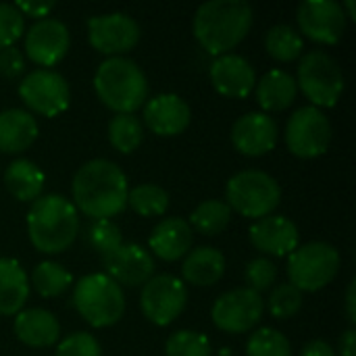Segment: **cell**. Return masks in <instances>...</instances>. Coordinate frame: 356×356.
<instances>
[{
    "instance_id": "44",
    "label": "cell",
    "mask_w": 356,
    "mask_h": 356,
    "mask_svg": "<svg viewBox=\"0 0 356 356\" xmlns=\"http://www.w3.org/2000/svg\"><path fill=\"white\" fill-rule=\"evenodd\" d=\"M346 317L350 321V325L356 323V282L353 280L348 284V290H346Z\"/></svg>"
},
{
    "instance_id": "37",
    "label": "cell",
    "mask_w": 356,
    "mask_h": 356,
    "mask_svg": "<svg viewBox=\"0 0 356 356\" xmlns=\"http://www.w3.org/2000/svg\"><path fill=\"white\" fill-rule=\"evenodd\" d=\"M25 31V17L15 4H0V50L13 46Z\"/></svg>"
},
{
    "instance_id": "15",
    "label": "cell",
    "mask_w": 356,
    "mask_h": 356,
    "mask_svg": "<svg viewBox=\"0 0 356 356\" xmlns=\"http://www.w3.org/2000/svg\"><path fill=\"white\" fill-rule=\"evenodd\" d=\"M69 44V29L58 19H40L25 33V54L40 67H54L60 63Z\"/></svg>"
},
{
    "instance_id": "40",
    "label": "cell",
    "mask_w": 356,
    "mask_h": 356,
    "mask_svg": "<svg viewBox=\"0 0 356 356\" xmlns=\"http://www.w3.org/2000/svg\"><path fill=\"white\" fill-rule=\"evenodd\" d=\"M25 71V56L17 46H8L0 50V75L6 79H15Z\"/></svg>"
},
{
    "instance_id": "3",
    "label": "cell",
    "mask_w": 356,
    "mask_h": 356,
    "mask_svg": "<svg viewBox=\"0 0 356 356\" xmlns=\"http://www.w3.org/2000/svg\"><path fill=\"white\" fill-rule=\"evenodd\" d=\"M79 232V215L71 200L60 194H46L31 202L27 234L38 252H65Z\"/></svg>"
},
{
    "instance_id": "11",
    "label": "cell",
    "mask_w": 356,
    "mask_h": 356,
    "mask_svg": "<svg viewBox=\"0 0 356 356\" xmlns=\"http://www.w3.org/2000/svg\"><path fill=\"white\" fill-rule=\"evenodd\" d=\"M19 96L27 108L42 117H56L69 108V83L52 69H35L19 83Z\"/></svg>"
},
{
    "instance_id": "10",
    "label": "cell",
    "mask_w": 356,
    "mask_h": 356,
    "mask_svg": "<svg viewBox=\"0 0 356 356\" xmlns=\"http://www.w3.org/2000/svg\"><path fill=\"white\" fill-rule=\"evenodd\" d=\"M186 302H188L186 284L179 277L167 273L152 275L144 284L140 296V307L144 317L159 327L173 323L184 313Z\"/></svg>"
},
{
    "instance_id": "23",
    "label": "cell",
    "mask_w": 356,
    "mask_h": 356,
    "mask_svg": "<svg viewBox=\"0 0 356 356\" xmlns=\"http://www.w3.org/2000/svg\"><path fill=\"white\" fill-rule=\"evenodd\" d=\"M38 121L23 108H6L0 113V150L19 154L27 150L38 138Z\"/></svg>"
},
{
    "instance_id": "27",
    "label": "cell",
    "mask_w": 356,
    "mask_h": 356,
    "mask_svg": "<svg viewBox=\"0 0 356 356\" xmlns=\"http://www.w3.org/2000/svg\"><path fill=\"white\" fill-rule=\"evenodd\" d=\"M4 186L21 202H33L40 198L44 188V173L33 161L17 159L6 167L4 173Z\"/></svg>"
},
{
    "instance_id": "31",
    "label": "cell",
    "mask_w": 356,
    "mask_h": 356,
    "mask_svg": "<svg viewBox=\"0 0 356 356\" xmlns=\"http://www.w3.org/2000/svg\"><path fill=\"white\" fill-rule=\"evenodd\" d=\"M31 284H33V290L42 298H54V296H60L73 284V277L63 265L44 261L33 269Z\"/></svg>"
},
{
    "instance_id": "2",
    "label": "cell",
    "mask_w": 356,
    "mask_h": 356,
    "mask_svg": "<svg viewBox=\"0 0 356 356\" xmlns=\"http://www.w3.org/2000/svg\"><path fill=\"white\" fill-rule=\"evenodd\" d=\"M252 6L246 0H211L194 15V35L198 44L215 56L229 54L252 27Z\"/></svg>"
},
{
    "instance_id": "8",
    "label": "cell",
    "mask_w": 356,
    "mask_h": 356,
    "mask_svg": "<svg viewBox=\"0 0 356 356\" xmlns=\"http://www.w3.org/2000/svg\"><path fill=\"white\" fill-rule=\"evenodd\" d=\"M296 86L313 102V106L332 108L344 92V73L332 54L323 50H311L298 65Z\"/></svg>"
},
{
    "instance_id": "19",
    "label": "cell",
    "mask_w": 356,
    "mask_h": 356,
    "mask_svg": "<svg viewBox=\"0 0 356 356\" xmlns=\"http://www.w3.org/2000/svg\"><path fill=\"white\" fill-rule=\"evenodd\" d=\"M250 242L257 250L271 257H286L298 248L300 234L294 221L282 215H269L252 223Z\"/></svg>"
},
{
    "instance_id": "20",
    "label": "cell",
    "mask_w": 356,
    "mask_h": 356,
    "mask_svg": "<svg viewBox=\"0 0 356 356\" xmlns=\"http://www.w3.org/2000/svg\"><path fill=\"white\" fill-rule=\"evenodd\" d=\"M209 73L215 90L227 98H246L257 86L254 67L240 54L217 56Z\"/></svg>"
},
{
    "instance_id": "34",
    "label": "cell",
    "mask_w": 356,
    "mask_h": 356,
    "mask_svg": "<svg viewBox=\"0 0 356 356\" xmlns=\"http://www.w3.org/2000/svg\"><path fill=\"white\" fill-rule=\"evenodd\" d=\"M165 353L167 356H211L213 350L204 334L181 330L169 336Z\"/></svg>"
},
{
    "instance_id": "21",
    "label": "cell",
    "mask_w": 356,
    "mask_h": 356,
    "mask_svg": "<svg viewBox=\"0 0 356 356\" xmlns=\"http://www.w3.org/2000/svg\"><path fill=\"white\" fill-rule=\"evenodd\" d=\"M194 236L192 227L181 217H167L150 234V250L163 261H177L186 257L192 248Z\"/></svg>"
},
{
    "instance_id": "6",
    "label": "cell",
    "mask_w": 356,
    "mask_h": 356,
    "mask_svg": "<svg viewBox=\"0 0 356 356\" xmlns=\"http://www.w3.org/2000/svg\"><path fill=\"white\" fill-rule=\"evenodd\" d=\"M225 196L229 209L238 211L242 217L259 221L273 215L282 200V188L269 173L246 169L229 177Z\"/></svg>"
},
{
    "instance_id": "30",
    "label": "cell",
    "mask_w": 356,
    "mask_h": 356,
    "mask_svg": "<svg viewBox=\"0 0 356 356\" xmlns=\"http://www.w3.org/2000/svg\"><path fill=\"white\" fill-rule=\"evenodd\" d=\"M229 219H232V209L227 207V202L215 200V198L200 202L190 217L192 227L196 232H200L202 236L221 234L229 225Z\"/></svg>"
},
{
    "instance_id": "9",
    "label": "cell",
    "mask_w": 356,
    "mask_h": 356,
    "mask_svg": "<svg viewBox=\"0 0 356 356\" xmlns=\"http://www.w3.org/2000/svg\"><path fill=\"white\" fill-rule=\"evenodd\" d=\"M332 142V123L317 106L298 108L286 125V144L294 156L315 159L327 152Z\"/></svg>"
},
{
    "instance_id": "33",
    "label": "cell",
    "mask_w": 356,
    "mask_h": 356,
    "mask_svg": "<svg viewBox=\"0 0 356 356\" xmlns=\"http://www.w3.org/2000/svg\"><path fill=\"white\" fill-rule=\"evenodd\" d=\"M246 355L248 356H292L290 340L273 330V327H261L257 330L246 344Z\"/></svg>"
},
{
    "instance_id": "29",
    "label": "cell",
    "mask_w": 356,
    "mask_h": 356,
    "mask_svg": "<svg viewBox=\"0 0 356 356\" xmlns=\"http://www.w3.org/2000/svg\"><path fill=\"white\" fill-rule=\"evenodd\" d=\"M265 48L267 52L280 60V63H290L302 54L305 42L302 35L292 27V25H273L267 35H265Z\"/></svg>"
},
{
    "instance_id": "28",
    "label": "cell",
    "mask_w": 356,
    "mask_h": 356,
    "mask_svg": "<svg viewBox=\"0 0 356 356\" xmlns=\"http://www.w3.org/2000/svg\"><path fill=\"white\" fill-rule=\"evenodd\" d=\"M106 134H108V142L113 144V148H117L123 154H129L142 144L144 125L136 115L119 113L108 121Z\"/></svg>"
},
{
    "instance_id": "35",
    "label": "cell",
    "mask_w": 356,
    "mask_h": 356,
    "mask_svg": "<svg viewBox=\"0 0 356 356\" xmlns=\"http://www.w3.org/2000/svg\"><path fill=\"white\" fill-rule=\"evenodd\" d=\"M88 244L104 259L123 244L121 229L111 219H98L88 229Z\"/></svg>"
},
{
    "instance_id": "39",
    "label": "cell",
    "mask_w": 356,
    "mask_h": 356,
    "mask_svg": "<svg viewBox=\"0 0 356 356\" xmlns=\"http://www.w3.org/2000/svg\"><path fill=\"white\" fill-rule=\"evenodd\" d=\"M275 277H277V267L273 261H269L265 257L252 259L246 267V282L250 284V290H254L259 294L263 290L271 288Z\"/></svg>"
},
{
    "instance_id": "45",
    "label": "cell",
    "mask_w": 356,
    "mask_h": 356,
    "mask_svg": "<svg viewBox=\"0 0 356 356\" xmlns=\"http://www.w3.org/2000/svg\"><path fill=\"white\" fill-rule=\"evenodd\" d=\"M342 8H346L348 13H346V19H356V6H355V0H346V4L342 6Z\"/></svg>"
},
{
    "instance_id": "25",
    "label": "cell",
    "mask_w": 356,
    "mask_h": 356,
    "mask_svg": "<svg viewBox=\"0 0 356 356\" xmlns=\"http://www.w3.org/2000/svg\"><path fill=\"white\" fill-rule=\"evenodd\" d=\"M254 88H257L259 104L269 113L286 111L290 104H294L296 94H298L296 79L288 71H282V69H273L265 73Z\"/></svg>"
},
{
    "instance_id": "26",
    "label": "cell",
    "mask_w": 356,
    "mask_h": 356,
    "mask_svg": "<svg viewBox=\"0 0 356 356\" xmlns=\"http://www.w3.org/2000/svg\"><path fill=\"white\" fill-rule=\"evenodd\" d=\"M29 296L23 267L15 259H0V315H17Z\"/></svg>"
},
{
    "instance_id": "41",
    "label": "cell",
    "mask_w": 356,
    "mask_h": 356,
    "mask_svg": "<svg viewBox=\"0 0 356 356\" xmlns=\"http://www.w3.org/2000/svg\"><path fill=\"white\" fill-rule=\"evenodd\" d=\"M15 6H17V10L21 13V15H27V17H33V19H48V13L56 6V2H42V0H35V2H31V0H19V2H15Z\"/></svg>"
},
{
    "instance_id": "5",
    "label": "cell",
    "mask_w": 356,
    "mask_h": 356,
    "mask_svg": "<svg viewBox=\"0 0 356 356\" xmlns=\"http://www.w3.org/2000/svg\"><path fill=\"white\" fill-rule=\"evenodd\" d=\"M73 307L92 327L115 325L125 313L123 288L104 273L83 275L73 288Z\"/></svg>"
},
{
    "instance_id": "22",
    "label": "cell",
    "mask_w": 356,
    "mask_h": 356,
    "mask_svg": "<svg viewBox=\"0 0 356 356\" xmlns=\"http://www.w3.org/2000/svg\"><path fill=\"white\" fill-rule=\"evenodd\" d=\"M15 336L19 342L31 348H48L56 344L60 336V325L50 311L25 309L15 317Z\"/></svg>"
},
{
    "instance_id": "32",
    "label": "cell",
    "mask_w": 356,
    "mask_h": 356,
    "mask_svg": "<svg viewBox=\"0 0 356 356\" xmlns=\"http://www.w3.org/2000/svg\"><path fill=\"white\" fill-rule=\"evenodd\" d=\"M127 204L142 217H161L169 209V194L156 184H140L127 192Z\"/></svg>"
},
{
    "instance_id": "42",
    "label": "cell",
    "mask_w": 356,
    "mask_h": 356,
    "mask_svg": "<svg viewBox=\"0 0 356 356\" xmlns=\"http://www.w3.org/2000/svg\"><path fill=\"white\" fill-rule=\"evenodd\" d=\"M302 356H336V350L323 340H313L302 348Z\"/></svg>"
},
{
    "instance_id": "24",
    "label": "cell",
    "mask_w": 356,
    "mask_h": 356,
    "mask_svg": "<svg viewBox=\"0 0 356 356\" xmlns=\"http://www.w3.org/2000/svg\"><path fill=\"white\" fill-rule=\"evenodd\" d=\"M225 273V257L217 248L200 246L186 254V261L181 265V275L188 284L204 288L215 286Z\"/></svg>"
},
{
    "instance_id": "7",
    "label": "cell",
    "mask_w": 356,
    "mask_h": 356,
    "mask_svg": "<svg viewBox=\"0 0 356 356\" xmlns=\"http://www.w3.org/2000/svg\"><path fill=\"white\" fill-rule=\"evenodd\" d=\"M340 271V252L327 242H309L298 246L288 259L290 284L300 292L323 290Z\"/></svg>"
},
{
    "instance_id": "1",
    "label": "cell",
    "mask_w": 356,
    "mask_h": 356,
    "mask_svg": "<svg viewBox=\"0 0 356 356\" xmlns=\"http://www.w3.org/2000/svg\"><path fill=\"white\" fill-rule=\"evenodd\" d=\"M71 190L75 209L94 221L111 219L127 207V177L106 159L83 163L73 175Z\"/></svg>"
},
{
    "instance_id": "38",
    "label": "cell",
    "mask_w": 356,
    "mask_h": 356,
    "mask_svg": "<svg viewBox=\"0 0 356 356\" xmlns=\"http://www.w3.org/2000/svg\"><path fill=\"white\" fill-rule=\"evenodd\" d=\"M56 356H102V350L94 336L86 332H77L67 336L56 346Z\"/></svg>"
},
{
    "instance_id": "43",
    "label": "cell",
    "mask_w": 356,
    "mask_h": 356,
    "mask_svg": "<svg viewBox=\"0 0 356 356\" xmlns=\"http://www.w3.org/2000/svg\"><path fill=\"white\" fill-rule=\"evenodd\" d=\"M355 342H356L355 327H348V330L344 332V336L340 338V355H342V356H356Z\"/></svg>"
},
{
    "instance_id": "13",
    "label": "cell",
    "mask_w": 356,
    "mask_h": 356,
    "mask_svg": "<svg viewBox=\"0 0 356 356\" xmlns=\"http://www.w3.org/2000/svg\"><path fill=\"white\" fill-rule=\"evenodd\" d=\"M88 38L100 54L119 56L140 42V25L125 13L96 15L88 19Z\"/></svg>"
},
{
    "instance_id": "12",
    "label": "cell",
    "mask_w": 356,
    "mask_h": 356,
    "mask_svg": "<svg viewBox=\"0 0 356 356\" xmlns=\"http://www.w3.org/2000/svg\"><path fill=\"white\" fill-rule=\"evenodd\" d=\"M265 311V300L250 288H238L221 294L211 311L213 323L225 334H246L257 327Z\"/></svg>"
},
{
    "instance_id": "36",
    "label": "cell",
    "mask_w": 356,
    "mask_h": 356,
    "mask_svg": "<svg viewBox=\"0 0 356 356\" xmlns=\"http://www.w3.org/2000/svg\"><path fill=\"white\" fill-rule=\"evenodd\" d=\"M302 307V292L292 284L277 286L269 296V313L275 319H290Z\"/></svg>"
},
{
    "instance_id": "18",
    "label": "cell",
    "mask_w": 356,
    "mask_h": 356,
    "mask_svg": "<svg viewBox=\"0 0 356 356\" xmlns=\"http://www.w3.org/2000/svg\"><path fill=\"white\" fill-rule=\"evenodd\" d=\"M232 142L246 156H263L277 144V125L267 113H246L234 123Z\"/></svg>"
},
{
    "instance_id": "14",
    "label": "cell",
    "mask_w": 356,
    "mask_h": 356,
    "mask_svg": "<svg viewBox=\"0 0 356 356\" xmlns=\"http://www.w3.org/2000/svg\"><path fill=\"white\" fill-rule=\"evenodd\" d=\"M298 27L309 40L319 44H338L346 29V13L334 0H307L298 6Z\"/></svg>"
},
{
    "instance_id": "16",
    "label": "cell",
    "mask_w": 356,
    "mask_h": 356,
    "mask_svg": "<svg viewBox=\"0 0 356 356\" xmlns=\"http://www.w3.org/2000/svg\"><path fill=\"white\" fill-rule=\"evenodd\" d=\"M104 275H108L115 284L136 288L144 286L152 273H154V259L148 250H144L140 244L123 242L115 252L102 259Z\"/></svg>"
},
{
    "instance_id": "17",
    "label": "cell",
    "mask_w": 356,
    "mask_h": 356,
    "mask_svg": "<svg viewBox=\"0 0 356 356\" xmlns=\"http://www.w3.org/2000/svg\"><path fill=\"white\" fill-rule=\"evenodd\" d=\"M192 111L177 94H159L144 104V123L156 136L171 138L188 129Z\"/></svg>"
},
{
    "instance_id": "4",
    "label": "cell",
    "mask_w": 356,
    "mask_h": 356,
    "mask_svg": "<svg viewBox=\"0 0 356 356\" xmlns=\"http://www.w3.org/2000/svg\"><path fill=\"white\" fill-rule=\"evenodd\" d=\"M94 90L104 106L134 115L148 100V79L144 71L125 56H111L100 63L94 75Z\"/></svg>"
}]
</instances>
